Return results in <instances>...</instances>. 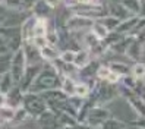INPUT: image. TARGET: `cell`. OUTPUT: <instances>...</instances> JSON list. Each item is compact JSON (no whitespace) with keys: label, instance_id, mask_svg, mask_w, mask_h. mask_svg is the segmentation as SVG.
Segmentation results:
<instances>
[{"label":"cell","instance_id":"obj_1","mask_svg":"<svg viewBox=\"0 0 145 129\" xmlns=\"http://www.w3.org/2000/svg\"><path fill=\"white\" fill-rule=\"evenodd\" d=\"M60 84H62V78L59 75L57 69L54 67V65L50 62H44L40 73L37 75V78L31 84L28 91L44 92V91L53 90V88H60Z\"/></svg>","mask_w":145,"mask_h":129},{"label":"cell","instance_id":"obj_2","mask_svg":"<svg viewBox=\"0 0 145 129\" xmlns=\"http://www.w3.org/2000/svg\"><path fill=\"white\" fill-rule=\"evenodd\" d=\"M119 97L117 84H110L107 81H98L94 84V87L89 91L88 98H91L97 106H107Z\"/></svg>","mask_w":145,"mask_h":129},{"label":"cell","instance_id":"obj_3","mask_svg":"<svg viewBox=\"0 0 145 129\" xmlns=\"http://www.w3.org/2000/svg\"><path fill=\"white\" fill-rule=\"evenodd\" d=\"M22 107L31 115V117L35 120L38 115H41L48 106L47 101L40 92H32V91H25L24 100H22Z\"/></svg>","mask_w":145,"mask_h":129},{"label":"cell","instance_id":"obj_4","mask_svg":"<svg viewBox=\"0 0 145 129\" xmlns=\"http://www.w3.org/2000/svg\"><path fill=\"white\" fill-rule=\"evenodd\" d=\"M112 116V111H110L108 109H106L104 106H92L89 110L87 116H85L84 122L81 126H89V128H101V125H103V122L108 117Z\"/></svg>","mask_w":145,"mask_h":129},{"label":"cell","instance_id":"obj_5","mask_svg":"<svg viewBox=\"0 0 145 129\" xmlns=\"http://www.w3.org/2000/svg\"><path fill=\"white\" fill-rule=\"evenodd\" d=\"M27 56H25V51L24 47L18 48L16 51L12 53V59H10V67H9V72L12 75V78L15 81V84H19L22 75L27 69Z\"/></svg>","mask_w":145,"mask_h":129},{"label":"cell","instance_id":"obj_6","mask_svg":"<svg viewBox=\"0 0 145 129\" xmlns=\"http://www.w3.org/2000/svg\"><path fill=\"white\" fill-rule=\"evenodd\" d=\"M95 19L89 18V16H85V15H79V13H73L69 21L66 24V28L69 29L73 34H78V35H82L84 32H87L91 29L92 24Z\"/></svg>","mask_w":145,"mask_h":129},{"label":"cell","instance_id":"obj_7","mask_svg":"<svg viewBox=\"0 0 145 129\" xmlns=\"http://www.w3.org/2000/svg\"><path fill=\"white\" fill-rule=\"evenodd\" d=\"M100 65H101V60L92 57L84 67L78 69V79L82 81V82H87L92 88L94 84L97 82V71H98Z\"/></svg>","mask_w":145,"mask_h":129},{"label":"cell","instance_id":"obj_8","mask_svg":"<svg viewBox=\"0 0 145 129\" xmlns=\"http://www.w3.org/2000/svg\"><path fill=\"white\" fill-rule=\"evenodd\" d=\"M41 67H42V63L27 65V69H25V72H24V75H22V78H21V81H19V84H18L22 91H28V90H29L31 84L34 82V79L37 78V75L40 73Z\"/></svg>","mask_w":145,"mask_h":129},{"label":"cell","instance_id":"obj_9","mask_svg":"<svg viewBox=\"0 0 145 129\" xmlns=\"http://www.w3.org/2000/svg\"><path fill=\"white\" fill-rule=\"evenodd\" d=\"M57 113L53 110L47 107L41 115H38L35 117V123L38 126H42V128H59V123H57Z\"/></svg>","mask_w":145,"mask_h":129},{"label":"cell","instance_id":"obj_10","mask_svg":"<svg viewBox=\"0 0 145 129\" xmlns=\"http://www.w3.org/2000/svg\"><path fill=\"white\" fill-rule=\"evenodd\" d=\"M31 15V10H12L9 9L7 16L2 25H7V27H21L24 21Z\"/></svg>","mask_w":145,"mask_h":129},{"label":"cell","instance_id":"obj_11","mask_svg":"<svg viewBox=\"0 0 145 129\" xmlns=\"http://www.w3.org/2000/svg\"><path fill=\"white\" fill-rule=\"evenodd\" d=\"M106 9H107L108 15H113L114 18L120 19V21L132 16V13L126 9V6L122 2H107L106 3Z\"/></svg>","mask_w":145,"mask_h":129},{"label":"cell","instance_id":"obj_12","mask_svg":"<svg viewBox=\"0 0 145 129\" xmlns=\"http://www.w3.org/2000/svg\"><path fill=\"white\" fill-rule=\"evenodd\" d=\"M31 13L37 18H44V19H52L54 16V9L50 5H47L44 0H38L37 3H34L31 7Z\"/></svg>","mask_w":145,"mask_h":129},{"label":"cell","instance_id":"obj_13","mask_svg":"<svg viewBox=\"0 0 145 129\" xmlns=\"http://www.w3.org/2000/svg\"><path fill=\"white\" fill-rule=\"evenodd\" d=\"M145 54V44H142V43L136 41L135 38L132 40V43L129 44V47H127L125 56L131 60V62H139V60H142Z\"/></svg>","mask_w":145,"mask_h":129},{"label":"cell","instance_id":"obj_14","mask_svg":"<svg viewBox=\"0 0 145 129\" xmlns=\"http://www.w3.org/2000/svg\"><path fill=\"white\" fill-rule=\"evenodd\" d=\"M120 78H122V76L119 73H116L114 71L110 69V66L107 63L101 62L98 71H97V79L98 81H107L110 84H117L119 81H120Z\"/></svg>","mask_w":145,"mask_h":129},{"label":"cell","instance_id":"obj_15","mask_svg":"<svg viewBox=\"0 0 145 129\" xmlns=\"http://www.w3.org/2000/svg\"><path fill=\"white\" fill-rule=\"evenodd\" d=\"M24 51L27 56V63L28 65H37V63H44L40 54V48H37L35 46H32L31 43H24Z\"/></svg>","mask_w":145,"mask_h":129},{"label":"cell","instance_id":"obj_16","mask_svg":"<svg viewBox=\"0 0 145 129\" xmlns=\"http://www.w3.org/2000/svg\"><path fill=\"white\" fill-rule=\"evenodd\" d=\"M139 16L141 15H132V16H129V18L120 21L119 25H117V28H116V31L123 34V35H132V31L135 28L136 22L139 21Z\"/></svg>","mask_w":145,"mask_h":129},{"label":"cell","instance_id":"obj_17","mask_svg":"<svg viewBox=\"0 0 145 129\" xmlns=\"http://www.w3.org/2000/svg\"><path fill=\"white\" fill-rule=\"evenodd\" d=\"M40 54H41L42 62H50V63H52V62H54V60L59 57V54H60V47L47 43L44 47L40 48Z\"/></svg>","mask_w":145,"mask_h":129},{"label":"cell","instance_id":"obj_18","mask_svg":"<svg viewBox=\"0 0 145 129\" xmlns=\"http://www.w3.org/2000/svg\"><path fill=\"white\" fill-rule=\"evenodd\" d=\"M24 94H25V91H22L21 90V87L18 84L15 85V87L6 94V98H7V104L9 106H12V107H15V109H18V107H21L22 106V100H24Z\"/></svg>","mask_w":145,"mask_h":129},{"label":"cell","instance_id":"obj_19","mask_svg":"<svg viewBox=\"0 0 145 129\" xmlns=\"http://www.w3.org/2000/svg\"><path fill=\"white\" fill-rule=\"evenodd\" d=\"M57 123H59V128H76V126H79L78 117L72 113H67V111H60V113H59Z\"/></svg>","mask_w":145,"mask_h":129},{"label":"cell","instance_id":"obj_20","mask_svg":"<svg viewBox=\"0 0 145 129\" xmlns=\"http://www.w3.org/2000/svg\"><path fill=\"white\" fill-rule=\"evenodd\" d=\"M92 59V56L89 54V51L87 48H78V50H75V56H73V65L78 67V69H81V67H84L85 65H87L89 60Z\"/></svg>","mask_w":145,"mask_h":129},{"label":"cell","instance_id":"obj_21","mask_svg":"<svg viewBox=\"0 0 145 129\" xmlns=\"http://www.w3.org/2000/svg\"><path fill=\"white\" fill-rule=\"evenodd\" d=\"M15 111H16V109L9 106V104L0 106V125L2 126L10 125L13 117H15Z\"/></svg>","mask_w":145,"mask_h":129},{"label":"cell","instance_id":"obj_22","mask_svg":"<svg viewBox=\"0 0 145 129\" xmlns=\"http://www.w3.org/2000/svg\"><path fill=\"white\" fill-rule=\"evenodd\" d=\"M132 40H133L132 35H123L116 44H113L112 47H110V51H112V53H116V54H125L127 47H129V44L132 43Z\"/></svg>","mask_w":145,"mask_h":129},{"label":"cell","instance_id":"obj_23","mask_svg":"<svg viewBox=\"0 0 145 129\" xmlns=\"http://www.w3.org/2000/svg\"><path fill=\"white\" fill-rule=\"evenodd\" d=\"M48 28H50V19L37 18V16H35L34 29H32V37H34V35H46L47 31H48Z\"/></svg>","mask_w":145,"mask_h":129},{"label":"cell","instance_id":"obj_24","mask_svg":"<svg viewBox=\"0 0 145 129\" xmlns=\"http://www.w3.org/2000/svg\"><path fill=\"white\" fill-rule=\"evenodd\" d=\"M76 84H78V78H75V76H62L60 88L67 94V96H73Z\"/></svg>","mask_w":145,"mask_h":129},{"label":"cell","instance_id":"obj_25","mask_svg":"<svg viewBox=\"0 0 145 129\" xmlns=\"http://www.w3.org/2000/svg\"><path fill=\"white\" fill-rule=\"evenodd\" d=\"M129 75L132 76L133 79H145V63L142 62V60H139V62H133L131 65Z\"/></svg>","mask_w":145,"mask_h":129},{"label":"cell","instance_id":"obj_26","mask_svg":"<svg viewBox=\"0 0 145 129\" xmlns=\"http://www.w3.org/2000/svg\"><path fill=\"white\" fill-rule=\"evenodd\" d=\"M15 81H13V78H12V75H10V72L7 71V72H5V73H2V76H0V91L2 92H5V94H7L13 87H15Z\"/></svg>","mask_w":145,"mask_h":129},{"label":"cell","instance_id":"obj_27","mask_svg":"<svg viewBox=\"0 0 145 129\" xmlns=\"http://www.w3.org/2000/svg\"><path fill=\"white\" fill-rule=\"evenodd\" d=\"M126 126H127V122H125V120L119 119V117H114V116H108L103 122V125H101V128H104V129H122Z\"/></svg>","mask_w":145,"mask_h":129},{"label":"cell","instance_id":"obj_28","mask_svg":"<svg viewBox=\"0 0 145 129\" xmlns=\"http://www.w3.org/2000/svg\"><path fill=\"white\" fill-rule=\"evenodd\" d=\"M28 120H34V119L31 117V115L28 113V111L21 106V107L16 109V111H15V117H13V120H12V123H10V125H24V123H27Z\"/></svg>","mask_w":145,"mask_h":129},{"label":"cell","instance_id":"obj_29","mask_svg":"<svg viewBox=\"0 0 145 129\" xmlns=\"http://www.w3.org/2000/svg\"><path fill=\"white\" fill-rule=\"evenodd\" d=\"M97 21H100V22L103 24V25H104V27H106L108 31H114V29L117 28L119 22H120V19H117V18H114L113 15H108V13H106L104 16H101V18H98Z\"/></svg>","mask_w":145,"mask_h":129},{"label":"cell","instance_id":"obj_30","mask_svg":"<svg viewBox=\"0 0 145 129\" xmlns=\"http://www.w3.org/2000/svg\"><path fill=\"white\" fill-rule=\"evenodd\" d=\"M107 65L110 66V69L114 71L116 73H119L120 76L127 75V73H129V69H131L129 65H126L125 62H119V60H114V62H107Z\"/></svg>","mask_w":145,"mask_h":129},{"label":"cell","instance_id":"obj_31","mask_svg":"<svg viewBox=\"0 0 145 129\" xmlns=\"http://www.w3.org/2000/svg\"><path fill=\"white\" fill-rule=\"evenodd\" d=\"M92 34H95V35L98 37V38H104L106 35H107V34L110 32L106 27H104V25L103 24H101L100 21H94V24H92V27H91V29H89Z\"/></svg>","mask_w":145,"mask_h":129},{"label":"cell","instance_id":"obj_32","mask_svg":"<svg viewBox=\"0 0 145 129\" xmlns=\"http://www.w3.org/2000/svg\"><path fill=\"white\" fill-rule=\"evenodd\" d=\"M126 6V9L132 15H139L141 13V0H120Z\"/></svg>","mask_w":145,"mask_h":129},{"label":"cell","instance_id":"obj_33","mask_svg":"<svg viewBox=\"0 0 145 129\" xmlns=\"http://www.w3.org/2000/svg\"><path fill=\"white\" fill-rule=\"evenodd\" d=\"M3 5L12 10H28L24 5V0H5Z\"/></svg>","mask_w":145,"mask_h":129},{"label":"cell","instance_id":"obj_34","mask_svg":"<svg viewBox=\"0 0 145 129\" xmlns=\"http://www.w3.org/2000/svg\"><path fill=\"white\" fill-rule=\"evenodd\" d=\"M10 59H12V53L0 54V73H5V72L9 71V67H10Z\"/></svg>","mask_w":145,"mask_h":129},{"label":"cell","instance_id":"obj_35","mask_svg":"<svg viewBox=\"0 0 145 129\" xmlns=\"http://www.w3.org/2000/svg\"><path fill=\"white\" fill-rule=\"evenodd\" d=\"M133 92L136 96H139L141 98L145 100V79H135V84H133Z\"/></svg>","mask_w":145,"mask_h":129},{"label":"cell","instance_id":"obj_36","mask_svg":"<svg viewBox=\"0 0 145 129\" xmlns=\"http://www.w3.org/2000/svg\"><path fill=\"white\" fill-rule=\"evenodd\" d=\"M122 37H123V34L117 32V31L114 29V31H110V32L107 34V35L104 37V41L108 44V47H112V46H113V44H116V43H117L119 40H120Z\"/></svg>","mask_w":145,"mask_h":129},{"label":"cell","instance_id":"obj_37","mask_svg":"<svg viewBox=\"0 0 145 129\" xmlns=\"http://www.w3.org/2000/svg\"><path fill=\"white\" fill-rule=\"evenodd\" d=\"M27 43H31V44L35 46L37 48H41V47H44L48 41H47V37H46V35H34V37H31V40L27 41Z\"/></svg>","mask_w":145,"mask_h":129},{"label":"cell","instance_id":"obj_38","mask_svg":"<svg viewBox=\"0 0 145 129\" xmlns=\"http://www.w3.org/2000/svg\"><path fill=\"white\" fill-rule=\"evenodd\" d=\"M127 126L145 129V116H138V117L133 119V120H129V122H127Z\"/></svg>","mask_w":145,"mask_h":129},{"label":"cell","instance_id":"obj_39","mask_svg":"<svg viewBox=\"0 0 145 129\" xmlns=\"http://www.w3.org/2000/svg\"><path fill=\"white\" fill-rule=\"evenodd\" d=\"M133 38H135L136 41L142 43V44H145V25H144V27H142V28H141L138 32L135 34V35H133Z\"/></svg>","mask_w":145,"mask_h":129},{"label":"cell","instance_id":"obj_40","mask_svg":"<svg viewBox=\"0 0 145 129\" xmlns=\"http://www.w3.org/2000/svg\"><path fill=\"white\" fill-rule=\"evenodd\" d=\"M7 12H9V9H7V7L2 3V5H0V25L5 22L6 16H7Z\"/></svg>","mask_w":145,"mask_h":129},{"label":"cell","instance_id":"obj_41","mask_svg":"<svg viewBox=\"0 0 145 129\" xmlns=\"http://www.w3.org/2000/svg\"><path fill=\"white\" fill-rule=\"evenodd\" d=\"M44 2L47 3V5H50L53 7V9L56 10V9H59L62 5H63V0H44Z\"/></svg>","mask_w":145,"mask_h":129},{"label":"cell","instance_id":"obj_42","mask_svg":"<svg viewBox=\"0 0 145 129\" xmlns=\"http://www.w3.org/2000/svg\"><path fill=\"white\" fill-rule=\"evenodd\" d=\"M38 0H24V5H25V7H27L28 10H31V7L34 6V3H37Z\"/></svg>","mask_w":145,"mask_h":129},{"label":"cell","instance_id":"obj_43","mask_svg":"<svg viewBox=\"0 0 145 129\" xmlns=\"http://www.w3.org/2000/svg\"><path fill=\"white\" fill-rule=\"evenodd\" d=\"M7 104V98H6V94L0 91V106H5Z\"/></svg>","mask_w":145,"mask_h":129},{"label":"cell","instance_id":"obj_44","mask_svg":"<svg viewBox=\"0 0 145 129\" xmlns=\"http://www.w3.org/2000/svg\"><path fill=\"white\" fill-rule=\"evenodd\" d=\"M139 15L145 18V0H141V13Z\"/></svg>","mask_w":145,"mask_h":129},{"label":"cell","instance_id":"obj_45","mask_svg":"<svg viewBox=\"0 0 145 129\" xmlns=\"http://www.w3.org/2000/svg\"><path fill=\"white\" fill-rule=\"evenodd\" d=\"M73 2H81V3H89V2H98V0H73Z\"/></svg>","mask_w":145,"mask_h":129},{"label":"cell","instance_id":"obj_46","mask_svg":"<svg viewBox=\"0 0 145 129\" xmlns=\"http://www.w3.org/2000/svg\"><path fill=\"white\" fill-rule=\"evenodd\" d=\"M98 2H100V3H103V5H104V3L107 2V0H98Z\"/></svg>","mask_w":145,"mask_h":129},{"label":"cell","instance_id":"obj_47","mask_svg":"<svg viewBox=\"0 0 145 129\" xmlns=\"http://www.w3.org/2000/svg\"><path fill=\"white\" fill-rule=\"evenodd\" d=\"M3 2H5V0H0V5H2V3H3Z\"/></svg>","mask_w":145,"mask_h":129},{"label":"cell","instance_id":"obj_48","mask_svg":"<svg viewBox=\"0 0 145 129\" xmlns=\"http://www.w3.org/2000/svg\"><path fill=\"white\" fill-rule=\"evenodd\" d=\"M0 128H2V125H0Z\"/></svg>","mask_w":145,"mask_h":129},{"label":"cell","instance_id":"obj_49","mask_svg":"<svg viewBox=\"0 0 145 129\" xmlns=\"http://www.w3.org/2000/svg\"><path fill=\"white\" fill-rule=\"evenodd\" d=\"M0 76H2V73H0Z\"/></svg>","mask_w":145,"mask_h":129}]
</instances>
